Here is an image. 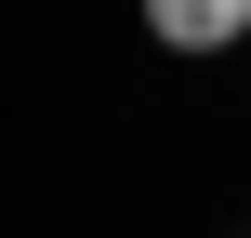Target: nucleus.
I'll return each mask as SVG.
<instances>
[{"label":"nucleus","mask_w":251,"mask_h":238,"mask_svg":"<svg viewBox=\"0 0 251 238\" xmlns=\"http://www.w3.org/2000/svg\"><path fill=\"white\" fill-rule=\"evenodd\" d=\"M146 40H159V53H238L251 0H146Z\"/></svg>","instance_id":"1"}]
</instances>
